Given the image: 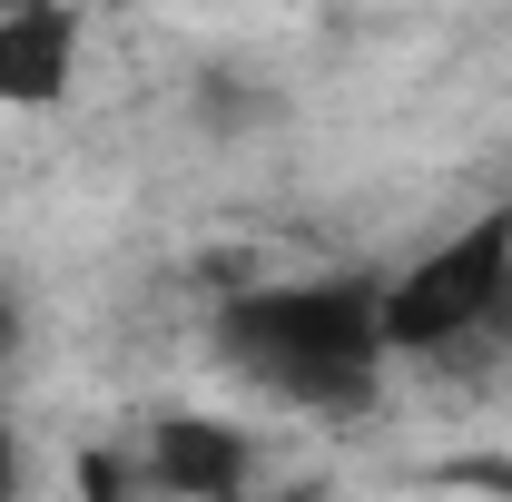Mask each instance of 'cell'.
<instances>
[{
    "label": "cell",
    "mask_w": 512,
    "mask_h": 502,
    "mask_svg": "<svg viewBox=\"0 0 512 502\" xmlns=\"http://www.w3.org/2000/svg\"><path fill=\"white\" fill-rule=\"evenodd\" d=\"M89 69V10L79 0H0V109L40 119V109H69Z\"/></svg>",
    "instance_id": "3"
},
{
    "label": "cell",
    "mask_w": 512,
    "mask_h": 502,
    "mask_svg": "<svg viewBox=\"0 0 512 502\" xmlns=\"http://www.w3.org/2000/svg\"><path fill=\"white\" fill-rule=\"evenodd\" d=\"M0 345H10V296H0Z\"/></svg>",
    "instance_id": "7"
},
{
    "label": "cell",
    "mask_w": 512,
    "mask_h": 502,
    "mask_svg": "<svg viewBox=\"0 0 512 502\" xmlns=\"http://www.w3.org/2000/svg\"><path fill=\"white\" fill-rule=\"evenodd\" d=\"M89 20H128V10H148V0H79Z\"/></svg>",
    "instance_id": "6"
},
{
    "label": "cell",
    "mask_w": 512,
    "mask_h": 502,
    "mask_svg": "<svg viewBox=\"0 0 512 502\" xmlns=\"http://www.w3.org/2000/svg\"><path fill=\"white\" fill-rule=\"evenodd\" d=\"M503 286H512V217H483L463 227L453 247H434L404 286L375 296V325H384V355H434V345H463L503 315Z\"/></svg>",
    "instance_id": "1"
},
{
    "label": "cell",
    "mask_w": 512,
    "mask_h": 502,
    "mask_svg": "<svg viewBox=\"0 0 512 502\" xmlns=\"http://www.w3.org/2000/svg\"><path fill=\"white\" fill-rule=\"evenodd\" d=\"M247 335H256L247 365L276 384V394H306V404L355 394V384H365V365L384 355L375 306H335L325 286H296V296H266V306H247Z\"/></svg>",
    "instance_id": "2"
},
{
    "label": "cell",
    "mask_w": 512,
    "mask_h": 502,
    "mask_svg": "<svg viewBox=\"0 0 512 502\" xmlns=\"http://www.w3.org/2000/svg\"><path fill=\"white\" fill-rule=\"evenodd\" d=\"M444 483H483V493H512V453H473V463H444Z\"/></svg>",
    "instance_id": "5"
},
{
    "label": "cell",
    "mask_w": 512,
    "mask_h": 502,
    "mask_svg": "<svg viewBox=\"0 0 512 502\" xmlns=\"http://www.w3.org/2000/svg\"><path fill=\"white\" fill-rule=\"evenodd\" d=\"M247 473L256 443L217 414H168V424H148V453H138V483H158V493H237Z\"/></svg>",
    "instance_id": "4"
}]
</instances>
